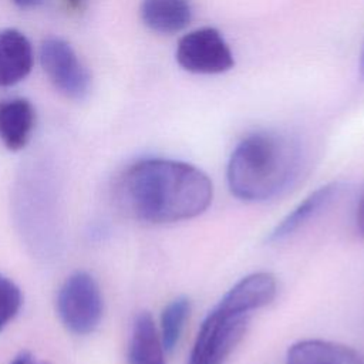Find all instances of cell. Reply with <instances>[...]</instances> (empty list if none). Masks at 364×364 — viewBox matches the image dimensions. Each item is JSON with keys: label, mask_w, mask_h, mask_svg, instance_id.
<instances>
[{"label": "cell", "mask_w": 364, "mask_h": 364, "mask_svg": "<svg viewBox=\"0 0 364 364\" xmlns=\"http://www.w3.org/2000/svg\"><path fill=\"white\" fill-rule=\"evenodd\" d=\"M81 1H82V0H65L67 6H68L70 9H73V10L78 9V7H80V4H81Z\"/></svg>", "instance_id": "cell-19"}, {"label": "cell", "mask_w": 364, "mask_h": 364, "mask_svg": "<svg viewBox=\"0 0 364 364\" xmlns=\"http://www.w3.org/2000/svg\"><path fill=\"white\" fill-rule=\"evenodd\" d=\"M115 195L122 210L145 223L162 225L202 215L213 199L209 176L192 164L145 158L119 176Z\"/></svg>", "instance_id": "cell-1"}, {"label": "cell", "mask_w": 364, "mask_h": 364, "mask_svg": "<svg viewBox=\"0 0 364 364\" xmlns=\"http://www.w3.org/2000/svg\"><path fill=\"white\" fill-rule=\"evenodd\" d=\"M10 364H48V363L38 361L30 351H21L16 357H13Z\"/></svg>", "instance_id": "cell-16"}, {"label": "cell", "mask_w": 364, "mask_h": 364, "mask_svg": "<svg viewBox=\"0 0 364 364\" xmlns=\"http://www.w3.org/2000/svg\"><path fill=\"white\" fill-rule=\"evenodd\" d=\"M303 166L304 151L297 138L279 131H255L230 154L228 186L245 202L272 200L299 181Z\"/></svg>", "instance_id": "cell-2"}, {"label": "cell", "mask_w": 364, "mask_h": 364, "mask_svg": "<svg viewBox=\"0 0 364 364\" xmlns=\"http://www.w3.org/2000/svg\"><path fill=\"white\" fill-rule=\"evenodd\" d=\"M191 310L192 303L186 296H179L171 300L162 309L158 333L166 353H172L179 344Z\"/></svg>", "instance_id": "cell-14"}, {"label": "cell", "mask_w": 364, "mask_h": 364, "mask_svg": "<svg viewBox=\"0 0 364 364\" xmlns=\"http://www.w3.org/2000/svg\"><path fill=\"white\" fill-rule=\"evenodd\" d=\"M355 225H357V232L360 233L361 237H364V196L361 198L360 205H358V208H357Z\"/></svg>", "instance_id": "cell-17"}, {"label": "cell", "mask_w": 364, "mask_h": 364, "mask_svg": "<svg viewBox=\"0 0 364 364\" xmlns=\"http://www.w3.org/2000/svg\"><path fill=\"white\" fill-rule=\"evenodd\" d=\"M13 1L20 7H33L38 3H41V0H13Z\"/></svg>", "instance_id": "cell-18"}, {"label": "cell", "mask_w": 364, "mask_h": 364, "mask_svg": "<svg viewBox=\"0 0 364 364\" xmlns=\"http://www.w3.org/2000/svg\"><path fill=\"white\" fill-rule=\"evenodd\" d=\"M249 321L250 314L216 304L199 326L188 364H225L245 337Z\"/></svg>", "instance_id": "cell-3"}, {"label": "cell", "mask_w": 364, "mask_h": 364, "mask_svg": "<svg viewBox=\"0 0 364 364\" xmlns=\"http://www.w3.org/2000/svg\"><path fill=\"white\" fill-rule=\"evenodd\" d=\"M341 189L343 185L340 182H330L318 186L270 230V233L266 236V242L276 243L294 235L299 229L323 212L338 196Z\"/></svg>", "instance_id": "cell-8"}, {"label": "cell", "mask_w": 364, "mask_h": 364, "mask_svg": "<svg viewBox=\"0 0 364 364\" xmlns=\"http://www.w3.org/2000/svg\"><path fill=\"white\" fill-rule=\"evenodd\" d=\"M33 67L28 38L16 28L0 30V87H11L24 80Z\"/></svg>", "instance_id": "cell-9"}, {"label": "cell", "mask_w": 364, "mask_h": 364, "mask_svg": "<svg viewBox=\"0 0 364 364\" xmlns=\"http://www.w3.org/2000/svg\"><path fill=\"white\" fill-rule=\"evenodd\" d=\"M104 300L97 280L84 270L71 273L57 294V313L73 334H91L102 318Z\"/></svg>", "instance_id": "cell-4"}, {"label": "cell", "mask_w": 364, "mask_h": 364, "mask_svg": "<svg viewBox=\"0 0 364 364\" xmlns=\"http://www.w3.org/2000/svg\"><path fill=\"white\" fill-rule=\"evenodd\" d=\"M40 61L44 73L60 92L80 100L90 90V74L73 47L57 37L46 38L40 47Z\"/></svg>", "instance_id": "cell-6"}, {"label": "cell", "mask_w": 364, "mask_h": 364, "mask_svg": "<svg viewBox=\"0 0 364 364\" xmlns=\"http://www.w3.org/2000/svg\"><path fill=\"white\" fill-rule=\"evenodd\" d=\"M36 112L30 101L13 98L0 101V141L9 151L23 149L31 136Z\"/></svg>", "instance_id": "cell-11"}, {"label": "cell", "mask_w": 364, "mask_h": 364, "mask_svg": "<svg viewBox=\"0 0 364 364\" xmlns=\"http://www.w3.org/2000/svg\"><path fill=\"white\" fill-rule=\"evenodd\" d=\"M139 11L144 24L159 34L178 33L192 18L189 0H142Z\"/></svg>", "instance_id": "cell-13"}, {"label": "cell", "mask_w": 364, "mask_h": 364, "mask_svg": "<svg viewBox=\"0 0 364 364\" xmlns=\"http://www.w3.org/2000/svg\"><path fill=\"white\" fill-rule=\"evenodd\" d=\"M286 364H364V358L346 344L307 338L294 343L287 350Z\"/></svg>", "instance_id": "cell-10"}, {"label": "cell", "mask_w": 364, "mask_h": 364, "mask_svg": "<svg viewBox=\"0 0 364 364\" xmlns=\"http://www.w3.org/2000/svg\"><path fill=\"white\" fill-rule=\"evenodd\" d=\"M360 77L364 80V47H363L361 58H360Z\"/></svg>", "instance_id": "cell-20"}, {"label": "cell", "mask_w": 364, "mask_h": 364, "mask_svg": "<svg viewBox=\"0 0 364 364\" xmlns=\"http://www.w3.org/2000/svg\"><path fill=\"white\" fill-rule=\"evenodd\" d=\"M165 353L151 313H138L128 343V364H166Z\"/></svg>", "instance_id": "cell-12"}, {"label": "cell", "mask_w": 364, "mask_h": 364, "mask_svg": "<svg viewBox=\"0 0 364 364\" xmlns=\"http://www.w3.org/2000/svg\"><path fill=\"white\" fill-rule=\"evenodd\" d=\"M23 304L20 287L0 273V331L18 314Z\"/></svg>", "instance_id": "cell-15"}, {"label": "cell", "mask_w": 364, "mask_h": 364, "mask_svg": "<svg viewBox=\"0 0 364 364\" xmlns=\"http://www.w3.org/2000/svg\"><path fill=\"white\" fill-rule=\"evenodd\" d=\"M276 294V277L269 272H256L235 283L218 304L233 313L252 314V311L270 304Z\"/></svg>", "instance_id": "cell-7"}, {"label": "cell", "mask_w": 364, "mask_h": 364, "mask_svg": "<svg viewBox=\"0 0 364 364\" xmlns=\"http://www.w3.org/2000/svg\"><path fill=\"white\" fill-rule=\"evenodd\" d=\"M175 57L183 70L193 74H220L235 65L228 43L213 27L196 28L181 37Z\"/></svg>", "instance_id": "cell-5"}]
</instances>
